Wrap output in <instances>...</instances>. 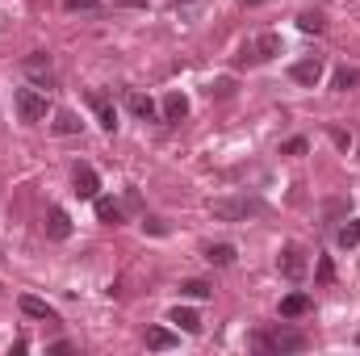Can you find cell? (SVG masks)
<instances>
[{
    "mask_svg": "<svg viewBox=\"0 0 360 356\" xmlns=\"http://www.w3.org/2000/svg\"><path fill=\"white\" fill-rule=\"evenodd\" d=\"M252 348H256V352H302V348H306V336L293 331V327H276L272 336L256 331V336H252Z\"/></svg>",
    "mask_w": 360,
    "mask_h": 356,
    "instance_id": "cell-1",
    "label": "cell"
},
{
    "mask_svg": "<svg viewBox=\"0 0 360 356\" xmlns=\"http://www.w3.org/2000/svg\"><path fill=\"white\" fill-rule=\"evenodd\" d=\"M285 51V42H281V34H260L256 42H248L243 51H239V68H248V63H269Z\"/></svg>",
    "mask_w": 360,
    "mask_h": 356,
    "instance_id": "cell-2",
    "label": "cell"
},
{
    "mask_svg": "<svg viewBox=\"0 0 360 356\" xmlns=\"http://www.w3.org/2000/svg\"><path fill=\"white\" fill-rule=\"evenodd\" d=\"M210 214L218 222H243L248 214H260V201H248V197H222L210 205Z\"/></svg>",
    "mask_w": 360,
    "mask_h": 356,
    "instance_id": "cell-3",
    "label": "cell"
},
{
    "mask_svg": "<svg viewBox=\"0 0 360 356\" xmlns=\"http://www.w3.org/2000/svg\"><path fill=\"white\" fill-rule=\"evenodd\" d=\"M276 268H281V276H285V281H302V276H306V268H310L306 248H302V243H285V248H281V256H276Z\"/></svg>",
    "mask_w": 360,
    "mask_h": 356,
    "instance_id": "cell-4",
    "label": "cell"
},
{
    "mask_svg": "<svg viewBox=\"0 0 360 356\" xmlns=\"http://www.w3.org/2000/svg\"><path fill=\"white\" fill-rule=\"evenodd\" d=\"M17 113H21V122H42L46 117V92L38 89H17Z\"/></svg>",
    "mask_w": 360,
    "mask_h": 356,
    "instance_id": "cell-5",
    "label": "cell"
},
{
    "mask_svg": "<svg viewBox=\"0 0 360 356\" xmlns=\"http://www.w3.org/2000/svg\"><path fill=\"white\" fill-rule=\"evenodd\" d=\"M21 72H25V76H34L42 89H51V80H55V68H51V55H46V51L25 55V59H21Z\"/></svg>",
    "mask_w": 360,
    "mask_h": 356,
    "instance_id": "cell-6",
    "label": "cell"
},
{
    "mask_svg": "<svg viewBox=\"0 0 360 356\" xmlns=\"http://www.w3.org/2000/svg\"><path fill=\"white\" fill-rule=\"evenodd\" d=\"M289 76H293L297 84H306V89H314V84L323 80V59H297V63L289 68Z\"/></svg>",
    "mask_w": 360,
    "mask_h": 356,
    "instance_id": "cell-7",
    "label": "cell"
},
{
    "mask_svg": "<svg viewBox=\"0 0 360 356\" xmlns=\"http://www.w3.org/2000/svg\"><path fill=\"white\" fill-rule=\"evenodd\" d=\"M72 184H76V197H84V201H96V189H101V180L92 172L89 164H76V172H72Z\"/></svg>",
    "mask_w": 360,
    "mask_h": 356,
    "instance_id": "cell-8",
    "label": "cell"
},
{
    "mask_svg": "<svg viewBox=\"0 0 360 356\" xmlns=\"http://www.w3.org/2000/svg\"><path fill=\"white\" fill-rule=\"evenodd\" d=\"M126 109H130L139 122H155V117H160V109H155V101H151L147 92H126Z\"/></svg>",
    "mask_w": 360,
    "mask_h": 356,
    "instance_id": "cell-9",
    "label": "cell"
},
{
    "mask_svg": "<svg viewBox=\"0 0 360 356\" xmlns=\"http://www.w3.org/2000/svg\"><path fill=\"white\" fill-rule=\"evenodd\" d=\"M21 314H30V319H42V323H59V310H55L51 302L34 298V293H25V298H21Z\"/></svg>",
    "mask_w": 360,
    "mask_h": 356,
    "instance_id": "cell-10",
    "label": "cell"
},
{
    "mask_svg": "<svg viewBox=\"0 0 360 356\" xmlns=\"http://www.w3.org/2000/svg\"><path fill=\"white\" fill-rule=\"evenodd\" d=\"M310 310H314L310 293H285V298H281V319H302V314H310Z\"/></svg>",
    "mask_w": 360,
    "mask_h": 356,
    "instance_id": "cell-11",
    "label": "cell"
},
{
    "mask_svg": "<svg viewBox=\"0 0 360 356\" xmlns=\"http://www.w3.org/2000/svg\"><path fill=\"white\" fill-rule=\"evenodd\" d=\"M96 218H101L105 227H117V222L126 218V205L113 201V197H96Z\"/></svg>",
    "mask_w": 360,
    "mask_h": 356,
    "instance_id": "cell-12",
    "label": "cell"
},
{
    "mask_svg": "<svg viewBox=\"0 0 360 356\" xmlns=\"http://www.w3.org/2000/svg\"><path fill=\"white\" fill-rule=\"evenodd\" d=\"M46 235H51V239H59V243H63V239L72 235V218H68V214H63L59 205H55V210L46 214Z\"/></svg>",
    "mask_w": 360,
    "mask_h": 356,
    "instance_id": "cell-13",
    "label": "cell"
},
{
    "mask_svg": "<svg viewBox=\"0 0 360 356\" xmlns=\"http://www.w3.org/2000/svg\"><path fill=\"white\" fill-rule=\"evenodd\" d=\"M160 113H164V122H184V117H188V101H184L180 92H168Z\"/></svg>",
    "mask_w": 360,
    "mask_h": 356,
    "instance_id": "cell-14",
    "label": "cell"
},
{
    "mask_svg": "<svg viewBox=\"0 0 360 356\" xmlns=\"http://www.w3.org/2000/svg\"><path fill=\"white\" fill-rule=\"evenodd\" d=\"M168 323H176L180 331H188V336L201 331V319H197V310H188V306H176V310L168 314Z\"/></svg>",
    "mask_w": 360,
    "mask_h": 356,
    "instance_id": "cell-15",
    "label": "cell"
},
{
    "mask_svg": "<svg viewBox=\"0 0 360 356\" xmlns=\"http://www.w3.org/2000/svg\"><path fill=\"white\" fill-rule=\"evenodd\" d=\"M92 113H96V122H101L105 130H113V126H117V109H113L101 92H92Z\"/></svg>",
    "mask_w": 360,
    "mask_h": 356,
    "instance_id": "cell-16",
    "label": "cell"
},
{
    "mask_svg": "<svg viewBox=\"0 0 360 356\" xmlns=\"http://www.w3.org/2000/svg\"><path fill=\"white\" fill-rule=\"evenodd\" d=\"M147 348L151 352H168V348H176V336L168 327H147Z\"/></svg>",
    "mask_w": 360,
    "mask_h": 356,
    "instance_id": "cell-17",
    "label": "cell"
},
{
    "mask_svg": "<svg viewBox=\"0 0 360 356\" xmlns=\"http://www.w3.org/2000/svg\"><path fill=\"white\" fill-rule=\"evenodd\" d=\"M235 256H239V252H235V243H214V248L205 252V260H210V265H218V268L235 265Z\"/></svg>",
    "mask_w": 360,
    "mask_h": 356,
    "instance_id": "cell-18",
    "label": "cell"
},
{
    "mask_svg": "<svg viewBox=\"0 0 360 356\" xmlns=\"http://www.w3.org/2000/svg\"><path fill=\"white\" fill-rule=\"evenodd\" d=\"M55 134H80V117L72 109H59L55 113Z\"/></svg>",
    "mask_w": 360,
    "mask_h": 356,
    "instance_id": "cell-19",
    "label": "cell"
},
{
    "mask_svg": "<svg viewBox=\"0 0 360 356\" xmlns=\"http://www.w3.org/2000/svg\"><path fill=\"white\" fill-rule=\"evenodd\" d=\"M335 243H340V248H356V243H360V218H348V222L340 227Z\"/></svg>",
    "mask_w": 360,
    "mask_h": 356,
    "instance_id": "cell-20",
    "label": "cell"
},
{
    "mask_svg": "<svg viewBox=\"0 0 360 356\" xmlns=\"http://www.w3.org/2000/svg\"><path fill=\"white\" fill-rule=\"evenodd\" d=\"M331 84H335V92H348V89H356V84H360V72H356V68H348V63H344V68L335 72V80H331Z\"/></svg>",
    "mask_w": 360,
    "mask_h": 356,
    "instance_id": "cell-21",
    "label": "cell"
},
{
    "mask_svg": "<svg viewBox=\"0 0 360 356\" xmlns=\"http://www.w3.org/2000/svg\"><path fill=\"white\" fill-rule=\"evenodd\" d=\"M297 25H302V34H323V30H327V21H323L319 13H302Z\"/></svg>",
    "mask_w": 360,
    "mask_h": 356,
    "instance_id": "cell-22",
    "label": "cell"
},
{
    "mask_svg": "<svg viewBox=\"0 0 360 356\" xmlns=\"http://www.w3.org/2000/svg\"><path fill=\"white\" fill-rule=\"evenodd\" d=\"M180 293L201 302V298H210V285H205V281H184V285H180Z\"/></svg>",
    "mask_w": 360,
    "mask_h": 356,
    "instance_id": "cell-23",
    "label": "cell"
},
{
    "mask_svg": "<svg viewBox=\"0 0 360 356\" xmlns=\"http://www.w3.org/2000/svg\"><path fill=\"white\" fill-rule=\"evenodd\" d=\"M319 281H323V285H331V281H335V265H331L327 256L319 260Z\"/></svg>",
    "mask_w": 360,
    "mask_h": 356,
    "instance_id": "cell-24",
    "label": "cell"
},
{
    "mask_svg": "<svg viewBox=\"0 0 360 356\" xmlns=\"http://www.w3.org/2000/svg\"><path fill=\"white\" fill-rule=\"evenodd\" d=\"M306 147H310L306 139H289V143H285V155H306Z\"/></svg>",
    "mask_w": 360,
    "mask_h": 356,
    "instance_id": "cell-25",
    "label": "cell"
},
{
    "mask_svg": "<svg viewBox=\"0 0 360 356\" xmlns=\"http://www.w3.org/2000/svg\"><path fill=\"white\" fill-rule=\"evenodd\" d=\"M96 4H101V0H63V8H72V13H76V8L89 13V8H96Z\"/></svg>",
    "mask_w": 360,
    "mask_h": 356,
    "instance_id": "cell-26",
    "label": "cell"
},
{
    "mask_svg": "<svg viewBox=\"0 0 360 356\" xmlns=\"http://www.w3.org/2000/svg\"><path fill=\"white\" fill-rule=\"evenodd\" d=\"M331 139H335V147H344V151L352 147V134H344V130H331Z\"/></svg>",
    "mask_w": 360,
    "mask_h": 356,
    "instance_id": "cell-27",
    "label": "cell"
},
{
    "mask_svg": "<svg viewBox=\"0 0 360 356\" xmlns=\"http://www.w3.org/2000/svg\"><path fill=\"white\" fill-rule=\"evenodd\" d=\"M231 89H235L231 80H218V84H214V89H210V92H214V96H231Z\"/></svg>",
    "mask_w": 360,
    "mask_h": 356,
    "instance_id": "cell-28",
    "label": "cell"
},
{
    "mask_svg": "<svg viewBox=\"0 0 360 356\" xmlns=\"http://www.w3.org/2000/svg\"><path fill=\"white\" fill-rule=\"evenodd\" d=\"M143 227H147V231H151V235H164V231H168V227H164V222H160V218H147V222H143Z\"/></svg>",
    "mask_w": 360,
    "mask_h": 356,
    "instance_id": "cell-29",
    "label": "cell"
},
{
    "mask_svg": "<svg viewBox=\"0 0 360 356\" xmlns=\"http://www.w3.org/2000/svg\"><path fill=\"white\" fill-rule=\"evenodd\" d=\"M51 352H55V356H68V352H72V344H68V340H59V344H51Z\"/></svg>",
    "mask_w": 360,
    "mask_h": 356,
    "instance_id": "cell-30",
    "label": "cell"
},
{
    "mask_svg": "<svg viewBox=\"0 0 360 356\" xmlns=\"http://www.w3.org/2000/svg\"><path fill=\"white\" fill-rule=\"evenodd\" d=\"M117 4H126V8H147V0H117Z\"/></svg>",
    "mask_w": 360,
    "mask_h": 356,
    "instance_id": "cell-31",
    "label": "cell"
},
{
    "mask_svg": "<svg viewBox=\"0 0 360 356\" xmlns=\"http://www.w3.org/2000/svg\"><path fill=\"white\" fill-rule=\"evenodd\" d=\"M248 4H260V0H248Z\"/></svg>",
    "mask_w": 360,
    "mask_h": 356,
    "instance_id": "cell-32",
    "label": "cell"
},
{
    "mask_svg": "<svg viewBox=\"0 0 360 356\" xmlns=\"http://www.w3.org/2000/svg\"><path fill=\"white\" fill-rule=\"evenodd\" d=\"M356 344H360V336H356Z\"/></svg>",
    "mask_w": 360,
    "mask_h": 356,
    "instance_id": "cell-33",
    "label": "cell"
}]
</instances>
